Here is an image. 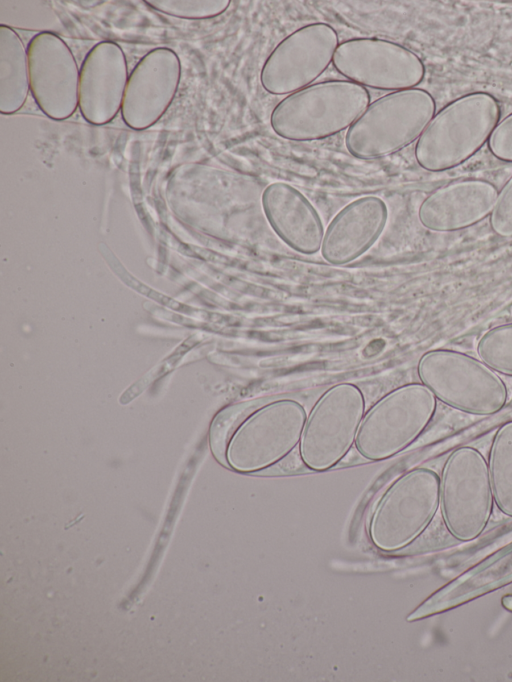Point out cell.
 Here are the masks:
<instances>
[{
  "label": "cell",
  "instance_id": "cell-18",
  "mask_svg": "<svg viewBox=\"0 0 512 682\" xmlns=\"http://www.w3.org/2000/svg\"><path fill=\"white\" fill-rule=\"evenodd\" d=\"M30 91L27 49L9 26L0 25V112L11 115L25 104Z\"/></svg>",
  "mask_w": 512,
  "mask_h": 682
},
{
  "label": "cell",
  "instance_id": "cell-14",
  "mask_svg": "<svg viewBox=\"0 0 512 682\" xmlns=\"http://www.w3.org/2000/svg\"><path fill=\"white\" fill-rule=\"evenodd\" d=\"M126 56L114 41H101L86 54L79 74L78 108L92 125L111 122L122 107L128 81Z\"/></svg>",
  "mask_w": 512,
  "mask_h": 682
},
{
  "label": "cell",
  "instance_id": "cell-12",
  "mask_svg": "<svg viewBox=\"0 0 512 682\" xmlns=\"http://www.w3.org/2000/svg\"><path fill=\"white\" fill-rule=\"evenodd\" d=\"M30 92L38 108L61 121L78 108L79 68L66 42L52 32L34 35L27 45Z\"/></svg>",
  "mask_w": 512,
  "mask_h": 682
},
{
  "label": "cell",
  "instance_id": "cell-21",
  "mask_svg": "<svg viewBox=\"0 0 512 682\" xmlns=\"http://www.w3.org/2000/svg\"><path fill=\"white\" fill-rule=\"evenodd\" d=\"M152 9L182 19H209L223 14L230 0H152L145 1Z\"/></svg>",
  "mask_w": 512,
  "mask_h": 682
},
{
  "label": "cell",
  "instance_id": "cell-4",
  "mask_svg": "<svg viewBox=\"0 0 512 682\" xmlns=\"http://www.w3.org/2000/svg\"><path fill=\"white\" fill-rule=\"evenodd\" d=\"M436 102L423 88L393 91L368 105L345 135L355 158H383L412 144L435 115Z\"/></svg>",
  "mask_w": 512,
  "mask_h": 682
},
{
  "label": "cell",
  "instance_id": "cell-20",
  "mask_svg": "<svg viewBox=\"0 0 512 682\" xmlns=\"http://www.w3.org/2000/svg\"><path fill=\"white\" fill-rule=\"evenodd\" d=\"M476 352L492 370L512 377V322L486 330L477 341Z\"/></svg>",
  "mask_w": 512,
  "mask_h": 682
},
{
  "label": "cell",
  "instance_id": "cell-3",
  "mask_svg": "<svg viewBox=\"0 0 512 682\" xmlns=\"http://www.w3.org/2000/svg\"><path fill=\"white\" fill-rule=\"evenodd\" d=\"M369 104L370 94L359 84L321 81L282 99L270 114V126L286 140H322L349 129Z\"/></svg>",
  "mask_w": 512,
  "mask_h": 682
},
{
  "label": "cell",
  "instance_id": "cell-19",
  "mask_svg": "<svg viewBox=\"0 0 512 682\" xmlns=\"http://www.w3.org/2000/svg\"><path fill=\"white\" fill-rule=\"evenodd\" d=\"M488 470L498 509L512 517V420L503 423L494 435Z\"/></svg>",
  "mask_w": 512,
  "mask_h": 682
},
{
  "label": "cell",
  "instance_id": "cell-1",
  "mask_svg": "<svg viewBox=\"0 0 512 682\" xmlns=\"http://www.w3.org/2000/svg\"><path fill=\"white\" fill-rule=\"evenodd\" d=\"M306 418V409L299 401L272 400L232 429L211 428L212 449L237 472H259L278 464L295 450Z\"/></svg>",
  "mask_w": 512,
  "mask_h": 682
},
{
  "label": "cell",
  "instance_id": "cell-11",
  "mask_svg": "<svg viewBox=\"0 0 512 682\" xmlns=\"http://www.w3.org/2000/svg\"><path fill=\"white\" fill-rule=\"evenodd\" d=\"M333 66L347 80L377 90L415 88L425 77L422 59L408 47L377 37H358L341 42Z\"/></svg>",
  "mask_w": 512,
  "mask_h": 682
},
{
  "label": "cell",
  "instance_id": "cell-15",
  "mask_svg": "<svg viewBox=\"0 0 512 682\" xmlns=\"http://www.w3.org/2000/svg\"><path fill=\"white\" fill-rule=\"evenodd\" d=\"M497 195V187L490 181L455 180L436 188L422 201L418 219L424 228L434 232L463 230L491 214Z\"/></svg>",
  "mask_w": 512,
  "mask_h": 682
},
{
  "label": "cell",
  "instance_id": "cell-5",
  "mask_svg": "<svg viewBox=\"0 0 512 682\" xmlns=\"http://www.w3.org/2000/svg\"><path fill=\"white\" fill-rule=\"evenodd\" d=\"M417 373L445 405L461 412L489 416L498 413L508 399L506 384L481 360L461 351L438 348L419 359Z\"/></svg>",
  "mask_w": 512,
  "mask_h": 682
},
{
  "label": "cell",
  "instance_id": "cell-13",
  "mask_svg": "<svg viewBox=\"0 0 512 682\" xmlns=\"http://www.w3.org/2000/svg\"><path fill=\"white\" fill-rule=\"evenodd\" d=\"M181 78L176 52L158 47L145 54L131 71L124 92L121 116L133 130L153 126L168 110Z\"/></svg>",
  "mask_w": 512,
  "mask_h": 682
},
{
  "label": "cell",
  "instance_id": "cell-9",
  "mask_svg": "<svg viewBox=\"0 0 512 682\" xmlns=\"http://www.w3.org/2000/svg\"><path fill=\"white\" fill-rule=\"evenodd\" d=\"M488 464L472 446L453 450L440 477V506L444 524L461 542L478 538L485 530L493 509Z\"/></svg>",
  "mask_w": 512,
  "mask_h": 682
},
{
  "label": "cell",
  "instance_id": "cell-22",
  "mask_svg": "<svg viewBox=\"0 0 512 682\" xmlns=\"http://www.w3.org/2000/svg\"><path fill=\"white\" fill-rule=\"evenodd\" d=\"M493 232L503 238H512V176L498 192L490 214Z\"/></svg>",
  "mask_w": 512,
  "mask_h": 682
},
{
  "label": "cell",
  "instance_id": "cell-10",
  "mask_svg": "<svg viewBox=\"0 0 512 682\" xmlns=\"http://www.w3.org/2000/svg\"><path fill=\"white\" fill-rule=\"evenodd\" d=\"M338 45V33L328 23L314 22L296 29L264 61L262 88L272 95H285L311 85L329 67Z\"/></svg>",
  "mask_w": 512,
  "mask_h": 682
},
{
  "label": "cell",
  "instance_id": "cell-6",
  "mask_svg": "<svg viewBox=\"0 0 512 682\" xmlns=\"http://www.w3.org/2000/svg\"><path fill=\"white\" fill-rule=\"evenodd\" d=\"M440 505V478L426 467L412 468L384 491L368 522L372 544L394 552L414 542L430 525Z\"/></svg>",
  "mask_w": 512,
  "mask_h": 682
},
{
  "label": "cell",
  "instance_id": "cell-24",
  "mask_svg": "<svg viewBox=\"0 0 512 682\" xmlns=\"http://www.w3.org/2000/svg\"><path fill=\"white\" fill-rule=\"evenodd\" d=\"M501 602L504 608L512 612V595L504 596Z\"/></svg>",
  "mask_w": 512,
  "mask_h": 682
},
{
  "label": "cell",
  "instance_id": "cell-7",
  "mask_svg": "<svg viewBox=\"0 0 512 682\" xmlns=\"http://www.w3.org/2000/svg\"><path fill=\"white\" fill-rule=\"evenodd\" d=\"M436 408L437 398L423 383L391 390L365 412L355 442L358 453L382 461L402 452L424 432Z\"/></svg>",
  "mask_w": 512,
  "mask_h": 682
},
{
  "label": "cell",
  "instance_id": "cell-16",
  "mask_svg": "<svg viewBox=\"0 0 512 682\" xmlns=\"http://www.w3.org/2000/svg\"><path fill=\"white\" fill-rule=\"evenodd\" d=\"M388 221L386 203L377 196L357 198L343 207L327 226L321 255L329 264L347 265L366 253Z\"/></svg>",
  "mask_w": 512,
  "mask_h": 682
},
{
  "label": "cell",
  "instance_id": "cell-8",
  "mask_svg": "<svg viewBox=\"0 0 512 682\" xmlns=\"http://www.w3.org/2000/svg\"><path fill=\"white\" fill-rule=\"evenodd\" d=\"M365 414V397L353 383H338L316 401L303 428L299 454L313 471L328 470L349 454Z\"/></svg>",
  "mask_w": 512,
  "mask_h": 682
},
{
  "label": "cell",
  "instance_id": "cell-23",
  "mask_svg": "<svg viewBox=\"0 0 512 682\" xmlns=\"http://www.w3.org/2000/svg\"><path fill=\"white\" fill-rule=\"evenodd\" d=\"M488 148L496 159L512 163V113L499 121L488 141Z\"/></svg>",
  "mask_w": 512,
  "mask_h": 682
},
{
  "label": "cell",
  "instance_id": "cell-2",
  "mask_svg": "<svg viewBox=\"0 0 512 682\" xmlns=\"http://www.w3.org/2000/svg\"><path fill=\"white\" fill-rule=\"evenodd\" d=\"M501 117V107L488 92H471L445 105L432 118L415 146V159L426 171L443 172L473 157Z\"/></svg>",
  "mask_w": 512,
  "mask_h": 682
},
{
  "label": "cell",
  "instance_id": "cell-17",
  "mask_svg": "<svg viewBox=\"0 0 512 682\" xmlns=\"http://www.w3.org/2000/svg\"><path fill=\"white\" fill-rule=\"evenodd\" d=\"M264 215L276 235L291 249L312 255L321 250L324 227L312 203L285 182H273L261 196Z\"/></svg>",
  "mask_w": 512,
  "mask_h": 682
}]
</instances>
